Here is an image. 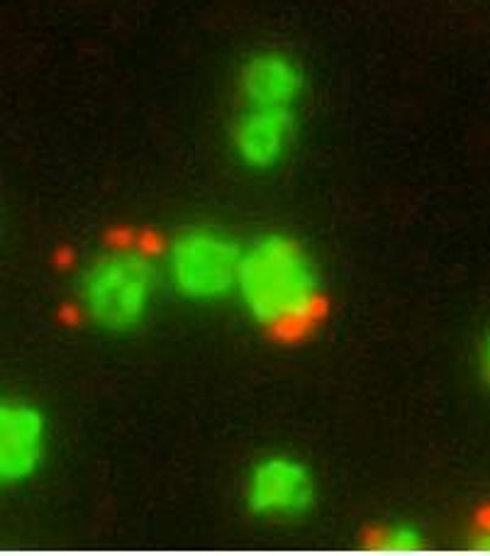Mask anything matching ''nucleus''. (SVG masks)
Here are the masks:
<instances>
[{
	"label": "nucleus",
	"instance_id": "obj_1",
	"mask_svg": "<svg viewBox=\"0 0 490 556\" xmlns=\"http://www.w3.org/2000/svg\"><path fill=\"white\" fill-rule=\"evenodd\" d=\"M237 298L259 330L293 344L315 332L327 315V293L317 264L303 242L266 232L244 247Z\"/></svg>",
	"mask_w": 490,
	"mask_h": 556
},
{
	"label": "nucleus",
	"instance_id": "obj_2",
	"mask_svg": "<svg viewBox=\"0 0 490 556\" xmlns=\"http://www.w3.org/2000/svg\"><path fill=\"white\" fill-rule=\"evenodd\" d=\"M159 250L137 235L113 237L78 276V311L105 332L142 325L159 281Z\"/></svg>",
	"mask_w": 490,
	"mask_h": 556
},
{
	"label": "nucleus",
	"instance_id": "obj_3",
	"mask_svg": "<svg viewBox=\"0 0 490 556\" xmlns=\"http://www.w3.org/2000/svg\"><path fill=\"white\" fill-rule=\"evenodd\" d=\"M242 252L244 247L217 227H184L166 250V274L186 301L215 303L237 291Z\"/></svg>",
	"mask_w": 490,
	"mask_h": 556
},
{
	"label": "nucleus",
	"instance_id": "obj_4",
	"mask_svg": "<svg viewBox=\"0 0 490 556\" xmlns=\"http://www.w3.org/2000/svg\"><path fill=\"white\" fill-rule=\"evenodd\" d=\"M315 498V476L298 456L268 454L247 473L244 508L259 520H298L313 510Z\"/></svg>",
	"mask_w": 490,
	"mask_h": 556
},
{
	"label": "nucleus",
	"instance_id": "obj_5",
	"mask_svg": "<svg viewBox=\"0 0 490 556\" xmlns=\"http://www.w3.org/2000/svg\"><path fill=\"white\" fill-rule=\"evenodd\" d=\"M49 427L45 413L27 401H5L0 408V479L20 485L42 469Z\"/></svg>",
	"mask_w": 490,
	"mask_h": 556
},
{
	"label": "nucleus",
	"instance_id": "obj_6",
	"mask_svg": "<svg viewBox=\"0 0 490 556\" xmlns=\"http://www.w3.org/2000/svg\"><path fill=\"white\" fill-rule=\"evenodd\" d=\"M296 108H249L233 125V152L252 172H272L291 152Z\"/></svg>",
	"mask_w": 490,
	"mask_h": 556
},
{
	"label": "nucleus",
	"instance_id": "obj_7",
	"mask_svg": "<svg viewBox=\"0 0 490 556\" xmlns=\"http://www.w3.org/2000/svg\"><path fill=\"white\" fill-rule=\"evenodd\" d=\"M237 88L249 108H296L305 88L303 68L281 49L249 54L237 74Z\"/></svg>",
	"mask_w": 490,
	"mask_h": 556
},
{
	"label": "nucleus",
	"instance_id": "obj_8",
	"mask_svg": "<svg viewBox=\"0 0 490 556\" xmlns=\"http://www.w3.org/2000/svg\"><path fill=\"white\" fill-rule=\"evenodd\" d=\"M425 547V534L407 522H388L366 538V549L378 554H419Z\"/></svg>",
	"mask_w": 490,
	"mask_h": 556
},
{
	"label": "nucleus",
	"instance_id": "obj_9",
	"mask_svg": "<svg viewBox=\"0 0 490 556\" xmlns=\"http://www.w3.org/2000/svg\"><path fill=\"white\" fill-rule=\"evenodd\" d=\"M478 369H481L483 381L490 386V332L483 337L481 352H478Z\"/></svg>",
	"mask_w": 490,
	"mask_h": 556
}]
</instances>
